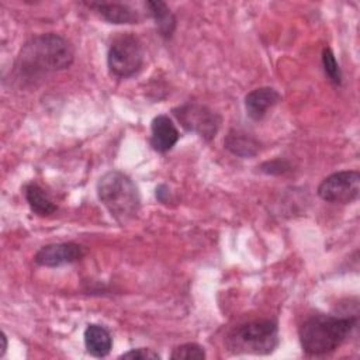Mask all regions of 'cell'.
Masks as SVG:
<instances>
[{"mask_svg": "<svg viewBox=\"0 0 360 360\" xmlns=\"http://www.w3.org/2000/svg\"><path fill=\"white\" fill-rule=\"evenodd\" d=\"M1 350H0V356H4V353H6V349H7V338H6V335H4V332H1Z\"/></svg>", "mask_w": 360, "mask_h": 360, "instance_id": "ffe728a7", "label": "cell"}, {"mask_svg": "<svg viewBox=\"0 0 360 360\" xmlns=\"http://www.w3.org/2000/svg\"><path fill=\"white\" fill-rule=\"evenodd\" d=\"M173 112L187 131L195 132L207 141L212 139L218 132L219 117L205 105L186 103L174 108Z\"/></svg>", "mask_w": 360, "mask_h": 360, "instance_id": "52a82bcc", "label": "cell"}, {"mask_svg": "<svg viewBox=\"0 0 360 360\" xmlns=\"http://www.w3.org/2000/svg\"><path fill=\"white\" fill-rule=\"evenodd\" d=\"M145 6L148 7L149 14L156 22L158 31L162 37L170 38L174 28H176V18L166 3L158 0V1H146Z\"/></svg>", "mask_w": 360, "mask_h": 360, "instance_id": "5bb4252c", "label": "cell"}, {"mask_svg": "<svg viewBox=\"0 0 360 360\" xmlns=\"http://www.w3.org/2000/svg\"><path fill=\"white\" fill-rule=\"evenodd\" d=\"M86 6L112 24H134L139 20L138 13L124 3H86Z\"/></svg>", "mask_w": 360, "mask_h": 360, "instance_id": "8fae6325", "label": "cell"}, {"mask_svg": "<svg viewBox=\"0 0 360 360\" xmlns=\"http://www.w3.org/2000/svg\"><path fill=\"white\" fill-rule=\"evenodd\" d=\"M142 62V44L134 34H120L112 39L107 55V65L114 76L121 79L131 77L141 69Z\"/></svg>", "mask_w": 360, "mask_h": 360, "instance_id": "5b68a950", "label": "cell"}, {"mask_svg": "<svg viewBox=\"0 0 360 360\" xmlns=\"http://www.w3.org/2000/svg\"><path fill=\"white\" fill-rule=\"evenodd\" d=\"M179 131L167 115H158L150 125V145L156 152L170 150L179 141Z\"/></svg>", "mask_w": 360, "mask_h": 360, "instance_id": "9c48e42d", "label": "cell"}, {"mask_svg": "<svg viewBox=\"0 0 360 360\" xmlns=\"http://www.w3.org/2000/svg\"><path fill=\"white\" fill-rule=\"evenodd\" d=\"M280 98L281 96L278 91L271 87L255 89L245 97L246 112L252 120L260 121L267 114V111L280 101Z\"/></svg>", "mask_w": 360, "mask_h": 360, "instance_id": "30bf717a", "label": "cell"}, {"mask_svg": "<svg viewBox=\"0 0 360 360\" xmlns=\"http://www.w3.org/2000/svg\"><path fill=\"white\" fill-rule=\"evenodd\" d=\"M101 204L121 225L129 222L139 211L141 198L135 183L122 172L110 170L97 183Z\"/></svg>", "mask_w": 360, "mask_h": 360, "instance_id": "3957f363", "label": "cell"}, {"mask_svg": "<svg viewBox=\"0 0 360 360\" xmlns=\"http://www.w3.org/2000/svg\"><path fill=\"white\" fill-rule=\"evenodd\" d=\"M278 343L277 323L270 319H260L235 328L226 338V346L232 353L267 354Z\"/></svg>", "mask_w": 360, "mask_h": 360, "instance_id": "277c9868", "label": "cell"}, {"mask_svg": "<svg viewBox=\"0 0 360 360\" xmlns=\"http://www.w3.org/2000/svg\"><path fill=\"white\" fill-rule=\"evenodd\" d=\"M322 63H323V70L328 75L329 80L335 84H340L342 83V73H340L339 65L335 59V55L329 48H325L323 52H322Z\"/></svg>", "mask_w": 360, "mask_h": 360, "instance_id": "e0dca14e", "label": "cell"}, {"mask_svg": "<svg viewBox=\"0 0 360 360\" xmlns=\"http://www.w3.org/2000/svg\"><path fill=\"white\" fill-rule=\"evenodd\" d=\"M224 145L231 153L239 158H252L259 152V142L249 134L238 129L228 132Z\"/></svg>", "mask_w": 360, "mask_h": 360, "instance_id": "4fadbf2b", "label": "cell"}, {"mask_svg": "<svg viewBox=\"0 0 360 360\" xmlns=\"http://www.w3.org/2000/svg\"><path fill=\"white\" fill-rule=\"evenodd\" d=\"M84 345L91 356L104 357L110 353L112 346L111 335L101 325L91 323L84 330Z\"/></svg>", "mask_w": 360, "mask_h": 360, "instance_id": "7c38bea8", "label": "cell"}, {"mask_svg": "<svg viewBox=\"0 0 360 360\" xmlns=\"http://www.w3.org/2000/svg\"><path fill=\"white\" fill-rule=\"evenodd\" d=\"M288 169H290V166L284 160H273V162H266L262 165V170L266 173H270V174H280Z\"/></svg>", "mask_w": 360, "mask_h": 360, "instance_id": "d6986e66", "label": "cell"}, {"mask_svg": "<svg viewBox=\"0 0 360 360\" xmlns=\"http://www.w3.org/2000/svg\"><path fill=\"white\" fill-rule=\"evenodd\" d=\"M84 255L83 246L75 242L49 243L35 253V263L44 267H59L80 260Z\"/></svg>", "mask_w": 360, "mask_h": 360, "instance_id": "ba28073f", "label": "cell"}, {"mask_svg": "<svg viewBox=\"0 0 360 360\" xmlns=\"http://www.w3.org/2000/svg\"><path fill=\"white\" fill-rule=\"evenodd\" d=\"M357 323L356 316L314 315L300 326V342L305 353L319 356L338 349Z\"/></svg>", "mask_w": 360, "mask_h": 360, "instance_id": "7a4b0ae2", "label": "cell"}, {"mask_svg": "<svg viewBox=\"0 0 360 360\" xmlns=\"http://www.w3.org/2000/svg\"><path fill=\"white\" fill-rule=\"evenodd\" d=\"M360 193V174L356 170L333 173L322 180L318 195L329 202L347 204L354 201Z\"/></svg>", "mask_w": 360, "mask_h": 360, "instance_id": "8992f818", "label": "cell"}, {"mask_svg": "<svg viewBox=\"0 0 360 360\" xmlns=\"http://www.w3.org/2000/svg\"><path fill=\"white\" fill-rule=\"evenodd\" d=\"M24 194L28 205L38 215H49L56 211V205L51 201L45 190L41 188L38 184H34V183L28 184L25 187Z\"/></svg>", "mask_w": 360, "mask_h": 360, "instance_id": "9a60e30c", "label": "cell"}, {"mask_svg": "<svg viewBox=\"0 0 360 360\" xmlns=\"http://www.w3.org/2000/svg\"><path fill=\"white\" fill-rule=\"evenodd\" d=\"M120 359H139V360H148V359H159V354L148 347H138L132 349L124 354L120 356Z\"/></svg>", "mask_w": 360, "mask_h": 360, "instance_id": "ac0fdd59", "label": "cell"}, {"mask_svg": "<svg viewBox=\"0 0 360 360\" xmlns=\"http://www.w3.org/2000/svg\"><path fill=\"white\" fill-rule=\"evenodd\" d=\"M75 59L73 46L56 34H41L24 44L18 55V66L27 75L68 69Z\"/></svg>", "mask_w": 360, "mask_h": 360, "instance_id": "6da1fadb", "label": "cell"}, {"mask_svg": "<svg viewBox=\"0 0 360 360\" xmlns=\"http://www.w3.org/2000/svg\"><path fill=\"white\" fill-rule=\"evenodd\" d=\"M170 357L173 360H201L205 357V352L197 343H184L174 347Z\"/></svg>", "mask_w": 360, "mask_h": 360, "instance_id": "2e32d148", "label": "cell"}]
</instances>
